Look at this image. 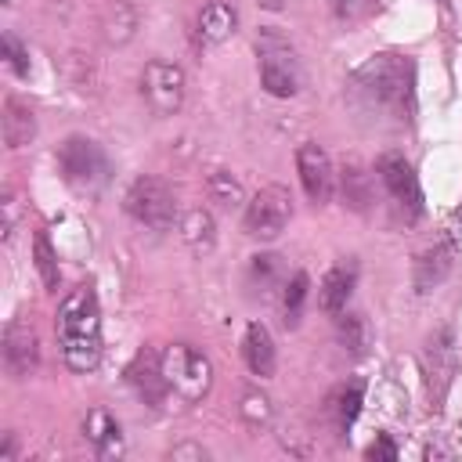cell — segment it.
Here are the masks:
<instances>
[{
  "instance_id": "obj_13",
  "label": "cell",
  "mask_w": 462,
  "mask_h": 462,
  "mask_svg": "<svg viewBox=\"0 0 462 462\" xmlns=\"http://www.w3.org/2000/svg\"><path fill=\"white\" fill-rule=\"evenodd\" d=\"M83 433L87 440L94 444L97 458H119L123 455V433H119V422L105 411V408H94L83 422Z\"/></svg>"
},
{
  "instance_id": "obj_5",
  "label": "cell",
  "mask_w": 462,
  "mask_h": 462,
  "mask_svg": "<svg viewBox=\"0 0 462 462\" xmlns=\"http://www.w3.org/2000/svg\"><path fill=\"white\" fill-rule=\"evenodd\" d=\"M58 170L65 177V184L79 188V191H97L108 180V159L101 152L97 141L90 137H69L58 148Z\"/></svg>"
},
{
  "instance_id": "obj_26",
  "label": "cell",
  "mask_w": 462,
  "mask_h": 462,
  "mask_svg": "<svg viewBox=\"0 0 462 462\" xmlns=\"http://www.w3.org/2000/svg\"><path fill=\"white\" fill-rule=\"evenodd\" d=\"M339 339H343V346H346L350 354H361V350L368 346V321H365L361 314L339 318Z\"/></svg>"
},
{
  "instance_id": "obj_23",
  "label": "cell",
  "mask_w": 462,
  "mask_h": 462,
  "mask_svg": "<svg viewBox=\"0 0 462 462\" xmlns=\"http://www.w3.org/2000/svg\"><path fill=\"white\" fill-rule=\"evenodd\" d=\"M303 300H307V274H303V271H296V274L282 285V310H285V325H296V321H300Z\"/></svg>"
},
{
  "instance_id": "obj_8",
  "label": "cell",
  "mask_w": 462,
  "mask_h": 462,
  "mask_svg": "<svg viewBox=\"0 0 462 462\" xmlns=\"http://www.w3.org/2000/svg\"><path fill=\"white\" fill-rule=\"evenodd\" d=\"M141 94L155 116H173L184 105V72L173 61H148L141 72Z\"/></svg>"
},
{
  "instance_id": "obj_11",
  "label": "cell",
  "mask_w": 462,
  "mask_h": 462,
  "mask_svg": "<svg viewBox=\"0 0 462 462\" xmlns=\"http://www.w3.org/2000/svg\"><path fill=\"white\" fill-rule=\"evenodd\" d=\"M36 361H40V339L32 332L29 321H11L7 332H4V365L14 379H25L36 372Z\"/></svg>"
},
{
  "instance_id": "obj_16",
  "label": "cell",
  "mask_w": 462,
  "mask_h": 462,
  "mask_svg": "<svg viewBox=\"0 0 462 462\" xmlns=\"http://www.w3.org/2000/svg\"><path fill=\"white\" fill-rule=\"evenodd\" d=\"M354 282H357V263H354V260L336 263V267L325 274V282H321V307H325L328 314H339V310L346 307L350 292H354Z\"/></svg>"
},
{
  "instance_id": "obj_9",
  "label": "cell",
  "mask_w": 462,
  "mask_h": 462,
  "mask_svg": "<svg viewBox=\"0 0 462 462\" xmlns=\"http://www.w3.org/2000/svg\"><path fill=\"white\" fill-rule=\"evenodd\" d=\"M296 170H300V184L307 191V199L314 206H325L332 199V188H336V173H332V159L321 144L314 141H303L296 148Z\"/></svg>"
},
{
  "instance_id": "obj_32",
  "label": "cell",
  "mask_w": 462,
  "mask_h": 462,
  "mask_svg": "<svg viewBox=\"0 0 462 462\" xmlns=\"http://www.w3.org/2000/svg\"><path fill=\"white\" fill-rule=\"evenodd\" d=\"M14 213H18V209H14V195L7 191V199H4V235L14 231Z\"/></svg>"
},
{
  "instance_id": "obj_15",
  "label": "cell",
  "mask_w": 462,
  "mask_h": 462,
  "mask_svg": "<svg viewBox=\"0 0 462 462\" xmlns=\"http://www.w3.org/2000/svg\"><path fill=\"white\" fill-rule=\"evenodd\" d=\"M32 134H36L32 108L25 101H18V97H7L4 101V144L11 152H18V148H25L32 141Z\"/></svg>"
},
{
  "instance_id": "obj_17",
  "label": "cell",
  "mask_w": 462,
  "mask_h": 462,
  "mask_svg": "<svg viewBox=\"0 0 462 462\" xmlns=\"http://www.w3.org/2000/svg\"><path fill=\"white\" fill-rule=\"evenodd\" d=\"M242 354H245V365H249L253 375H271V372H274V339H271L267 325L253 321V325L245 328Z\"/></svg>"
},
{
  "instance_id": "obj_33",
  "label": "cell",
  "mask_w": 462,
  "mask_h": 462,
  "mask_svg": "<svg viewBox=\"0 0 462 462\" xmlns=\"http://www.w3.org/2000/svg\"><path fill=\"white\" fill-rule=\"evenodd\" d=\"M184 455H195V458H206V451H202V448H191V444H184V448H173V458H184Z\"/></svg>"
},
{
  "instance_id": "obj_12",
  "label": "cell",
  "mask_w": 462,
  "mask_h": 462,
  "mask_svg": "<svg viewBox=\"0 0 462 462\" xmlns=\"http://www.w3.org/2000/svg\"><path fill=\"white\" fill-rule=\"evenodd\" d=\"M126 375H130V383L137 386V393H141L148 404H162V397H166V390H170V383H166V375H162V354L141 350V354L134 357V365L126 368Z\"/></svg>"
},
{
  "instance_id": "obj_3",
  "label": "cell",
  "mask_w": 462,
  "mask_h": 462,
  "mask_svg": "<svg viewBox=\"0 0 462 462\" xmlns=\"http://www.w3.org/2000/svg\"><path fill=\"white\" fill-rule=\"evenodd\" d=\"M256 58H260V83H263L267 94H274V97H292V94L300 90V79H303L300 58H296V51H292L278 32L263 29V32L256 36Z\"/></svg>"
},
{
  "instance_id": "obj_1",
  "label": "cell",
  "mask_w": 462,
  "mask_h": 462,
  "mask_svg": "<svg viewBox=\"0 0 462 462\" xmlns=\"http://www.w3.org/2000/svg\"><path fill=\"white\" fill-rule=\"evenodd\" d=\"M58 343L72 372H94L101 361V310L90 285L69 292L58 307Z\"/></svg>"
},
{
  "instance_id": "obj_21",
  "label": "cell",
  "mask_w": 462,
  "mask_h": 462,
  "mask_svg": "<svg viewBox=\"0 0 462 462\" xmlns=\"http://www.w3.org/2000/svg\"><path fill=\"white\" fill-rule=\"evenodd\" d=\"M448 267H451V253H448V245H437V249L422 253V256H419V271H415V285L426 292L430 285H437V282L448 274Z\"/></svg>"
},
{
  "instance_id": "obj_31",
  "label": "cell",
  "mask_w": 462,
  "mask_h": 462,
  "mask_svg": "<svg viewBox=\"0 0 462 462\" xmlns=\"http://www.w3.org/2000/svg\"><path fill=\"white\" fill-rule=\"evenodd\" d=\"M242 411H245L249 419H267V401H263V397H256V393H249Z\"/></svg>"
},
{
  "instance_id": "obj_34",
  "label": "cell",
  "mask_w": 462,
  "mask_h": 462,
  "mask_svg": "<svg viewBox=\"0 0 462 462\" xmlns=\"http://www.w3.org/2000/svg\"><path fill=\"white\" fill-rule=\"evenodd\" d=\"M14 455V440H11V433H7V440H4V448H0V462H7Z\"/></svg>"
},
{
  "instance_id": "obj_10",
  "label": "cell",
  "mask_w": 462,
  "mask_h": 462,
  "mask_svg": "<svg viewBox=\"0 0 462 462\" xmlns=\"http://www.w3.org/2000/svg\"><path fill=\"white\" fill-rule=\"evenodd\" d=\"M375 170H379L386 191H390L411 217H419V213H422V191H419V180H415L411 162H408L401 152H386V155H379Z\"/></svg>"
},
{
  "instance_id": "obj_25",
  "label": "cell",
  "mask_w": 462,
  "mask_h": 462,
  "mask_svg": "<svg viewBox=\"0 0 462 462\" xmlns=\"http://www.w3.org/2000/svg\"><path fill=\"white\" fill-rule=\"evenodd\" d=\"M32 253H36V271H40L43 285L47 289H58V260H54V249H51V242H47L43 231L32 238Z\"/></svg>"
},
{
  "instance_id": "obj_28",
  "label": "cell",
  "mask_w": 462,
  "mask_h": 462,
  "mask_svg": "<svg viewBox=\"0 0 462 462\" xmlns=\"http://www.w3.org/2000/svg\"><path fill=\"white\" fill-rule=\"evenodd\" d=\"M328 7H332V14H336L339 22L357 25V22H365V18L379 7V0H328Z\"/></svg>"
},
{
  "instance_id": "obj_30",
  "label": "cell",
  "mask_w": 462,
  "mask_h": 462,
  "mask_svg": "<svg viewBox=\"0 0 462 462\" xmlns=\"http://www.w3.org/2000/svg\"><path fill=\"white\" fill-rule=\"evenodd\" d=\"M365 455H368V458H397V448H393V440H390L386 433H379V437L368 444Z\"/></svg>"
},
{
  "instance_id": "obj_27",
  "label": "cell",
  "mask_w": 462,
  "mask_h": 462,
  "mask_svg": "<svg viewBox=\"0 0 462 462\" xmlns=\"http://www.w3.org/2000/svg\"><path fill=\"white\" fill-rule=\"evenodd\" d=\"M343 199H346V206L350 209H365L368 206V184H365V173H361V166H346L343 170Z\"/></svg>"
},
{
  "instance_id": "obj_24",
  "label": "cell",
  "mask_w": 462,
  "mask_h": 462,
  "mask_svg": "<svg viewBox=\"0 0 462 462\" xmlns=\"http://www.w3.org/2000/svg\"><path fill=\"white\" fill-rule=\"evenodd\" d=\"M209 195H213V202H220L224 209H235V206L242 202V184H238L231 173L217 170V173L209 177Z\"/></svg>"
},
{
  "instance_id": "obj_19",
  "label": "cell",
  "mask_w": 462,
  "mask_h": 462,
  "mask_svg": "<svg viewBox=\"0 0 462 462\" xmlns=\"http://www.w3.org/2000/svg\"><path fill=\"white\" fill-rule=\"evenodd\" d=\"M180 238L191 253H209L217 235H213V217L206 209H188L180 220Z\"/></svg>"
},
{
  "instance_id": "obj_7",
  "label": "cell",
  "mask_w": 462,
  "mask_h": 462,
  "mask_svg": "<svg viewBox=\"0 0 462 462\" xmlns=\"http://www.w3.org/2000/svg\"><path fill=\"white\" fill-rule=\"evenodd\" d=\"M289 217H292L289 191L282 184H267L245 206V235L249 238H260V242H271V238H278L285 231Z\"/></svg>"
},
{
  "instance_id": "obj_2",
  "label": "cell",
  "mask_w": 462,
  "mask_h": 462,
  "mask_svg": "<svg viewBox=\"0 0 462 462\" xmlns=\"http://www.w3.org/2000/svg\"><path fill=\"white\" fill-rule=\"evenodd\" d=\"M354 97L368 112H386L397 123L411 112V65L397 54H375L354 72Z\"/></svg>"
},
{
  "instance_id": "obj_29",
  "label": "cell",
  "mask_w": 462,
  "mask_h": 462,
  "mask_svg": "<svg viewBox=\"0 0 462 462\" xmlns=\"http://www.w3.org/2000/svg\"><path fill=\"white\" fill-rule=\"evenodd\" d=\"M4 61L14 76H29V51L18 43L14 32H4Z\"/></svg>"
},
{
  "instance_id": "obj_20",
  "label": "cell",
  "mask_w": 462,
  "mask_h": 462,
  "mask_svg": "<svg viewBox=\"0 0 462 462\" xmlns=\"http://www.w3.org/2000/svg\"><path fill=\"white\" fill-rule=\"evenodd\" d=\"M361 401H365V383H361V379H350L346 386H339V390L332 393L328 411H332V419H336L339 430H350V426H354V419H357V411H361Z\"/></svg>"
},
{
  "instance_id": "obj_22",
  "label": "cell",
  "mask_w": 462,
  "mask_h": 462,
  "mask_svg": "<svg viewBox=\"0 0 462 462\" xmlns=\"http://www.w3.org/2000/svg\"><path fill=\"white\" fill-rule=\"evenodd\" d=\"M249 278H253V285H260V296H267L274 285H282V256H274V253H263V256H253V263H249Z\"/></svg>"
},
{
  "instance_id": "obj_14",
  "label": "cell",
  "mask_w": 462,
  "mask_h": 462,
  "mask_svg": "<svg viewBox=\"0 0 462 462\" xmlns=\"http://www.w3.org/2000/svg\"><path fill=\"white\" fill-rule=\"evenodd\" d=\"M235 25H238V14H235V7L224 4V0H209V4L199 11V40H202L206 47L224 43V40L235 32Z\"/></svg>"
},
{
  "instance_id": "obj_18",
  "label": "cell",
  "mask_w": 462,
  "mask_h": 462,
  "mask_svg": "<svg viewBox=\"0 0 462 462\" xmlns=\"http://www.w3.org/2000/svg\"><path fill=\"white\" fill-rule=\"evenodd\" d=\"M451 368H455L451 336H448V332H440V336H433V339H430V346H426V372H430V379L437 375L433 393H444V386H448V379H451Z\"/></svg>"
},
{
  "instance_id": "obj_4",
  "label": "cell",
  "mask_w": 462,
  "mask_h": 462,
  "mask_svg": "<svg viewBox=\"0 0 462 462\" xmlns=\"http://www.w3.org/2000/svg\"><path fill=\"white\" fill-rule=\"evenodd\" d=\"M162 375L170 390H177L184 401H202L213 386V365L206 354H199L188 343H173L162 350Z\"/></svg>"
},
{
  "instance_id": "obj_6",
  "label": "cell",
  "mask_w": 462,
  "mask_h": 462,
  "mask_svg": "<svg viewBox=\"0 0 462 462\" xmlns=\"http://www.w3.org/2000/svg\"><path fill=\"white\" fill-rule=\"evenodd\" d=\"M123 206H126V213L137 224H144L152 231H170L173 227V217H177V199L166 188V180H159V177H137L126 188Z\"/></svg>"
}]
</instances>
